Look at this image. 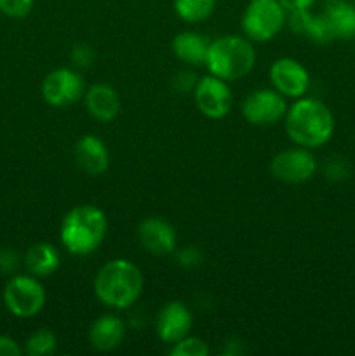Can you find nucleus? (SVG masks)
Instances as JSON below:
<instances>
[{"mask_svg":"<svg viewBox=\"0 0 355 356\" xmlns=\"http://www.w3.org/2000/svg\"><path fill=\"white\" fill-rule=\"evenodd\" d=\"M94 294L110 309H129L141 298L145 278L141 270L129 259H111L94 277Z\"/></svg>","mask_w":355,"mask_h":356,"instance_id":"obj_1","label":"nucleus"},{"mask_svg":"<svg viewBox=\"0 0 355 356\" xmlns=\"http://www.w3.org/2000/svg\"><path fill=\"white\" fill-rule=\"evenodd\" d=\"M287 138L296 146L320 148L327 145L334 134V117L329 108L315 97H298L287 108L284 117Z\"/></svg>","mask_w":355,"mask_h":356,"instance_id":"obj_2","label":"nucleus"},{"mask_svg":"<svg viewBox=\"0 0 355 356\" xmlns=\"http://www.w3.org/2000/svg\"><path fill=\"white\" fill-rule=\"evenodd\" d=\"M108 233V218L97 205L82 204L70 209L59 226V240L73 256L96 252Z\"/></svg>","mask_w":355,"mask_h":356,"instance_id":"obj_3","label":"nucleus"},{"mask_svg":"<svg viewBox=\"0 0 355 356\" xmlns=\"http://www.w3.org/2000/svg\"><path fill=\"white\" fill-rule=\"evenodd\" d=\"M256 51L246 35H223L209 44L205 66L209 73L226 82H235L253 72Z\"/></svg>","mask_w":355,"mask_h":356,"instance_id":"obj_4","label":"nucleus"},{"mask_svg":"<svg viewBox=\"0 0 355 356\" xmlns=\"http://www.w3.org/2000/svg\"><path fill=\"white\" fill-rule=\"evenodd\" d=\"M289 13L278 0H249L244 9L240 26L251 42H270L287 23Z\"/></svg>","mask_w":355,"mask_h":356,"instance_id":"obj_5","label":"nucleus"},{"mask_svg":"<svg viewBox=\"0 0 355 356\" xmlns=\"http://www.w3.org/2000/svg\"><path fill=\"white\" fill-rule=\"evenodd\" d=\"M47 294L40 278L33 275H13L3 287V305L16 318H33L44 309Z\"/></svg>","mask_w":355,"mask_h":356,"instance_id":"obj_6","label":"nucleus"},{"mask_svg":"<svg viewBox=\"0 0 355 356\" xmlns=\"http://www.w3.org/2000/svg\"><path fill=\"white\" fill-rule=\"evenodd\" d=\"M287 97L282 96L274 87L256 89L242 101V117L258 127H268L284 120L287 113Z\"/></svg>","mask_w":355,"mask_h":356,"instance_id":"obj_7","label":"nucleus"},{"mask_svg":"<svg viewBox=\"0 0 355 356\" xmlns=\"http://www.w3.org/2000/svg\"><path fill=\"white\" fill-rule=\"evenodd\" d=\"M270 172L277 181L285 184H303L317 172V160L308 148L282 149L271 159Z\"/></svg>","mask_w":355,"mask_h":356,"instance_id":"obj_8","label":"nucleus"},{"mask_svg":"<svg viewBox=\"0 0 355 356\" xmlns=\"http://www.w3.org/2000/svg\"><path fill=\"white\" fill-rule=\"evenodd\" d=\"M42 97L52 108H66L80 101L86 94L82 75L72 68H56L42 82Z\"/></svg>","mask_w":355,"mask_h":356,"instance_id":"obj_9","label":"nucleus"},{"mask_svg":"<svg viewBox=\"0 0 355 356\" xmlns=\"http://www.w3.org/2000/svg\"><path fill=\"white\" fill-rule=\"evenodd\" d=\"M194 99L198 111L211 120H221L232 111L233 94L228 82L214 75H204L197 80Z\"/></svg>","mask_w":355,"mask_h":356,"instance_id":"obj_10","label":"nucleus"},{"mask_svg":"<svg viewBox=\"0 0 355 356\" xmlns=\"http://www.w3.org/2000/svg\"><path fill=\"white\" fill-rule=\"evenodd\" d=\"M270 83L275 90L282 94L287 99H298L308 92L310 87V73L294 58H278L271 63Z\"/></svg>","mask_w":355,"mask_h":356,"instance_id":"obj_11","label":"nucleus"},{"mask_svg":"<svg viewBox=\"0 0 355 356\" xmlns=\"http://www.w3.org/2000/svg\"><path fill=\"white\" fill-rule=\"evenodd\" d=\"M138 240L143 249L155 257L169 256L178 249V235L173 225L162 218H146L138 226Z\"/></svg>","mask_w":355,"mask_h":356,"instance_id":"obj_12","label":"nucleus"},{"mask_svg":"<svg viewBox=\"0 0 355 356\" xmlns=\"http://www.w3.org/2000/svg\"><path fill=\"white\" fill-rule=\"evenodd\" d=\"M191 325H194V315L190 308L181 301H171L159 312L155 330L162 343L173 346L183 337L190 336Z\"/></svg>","mask_w":355,"mask_h":356,"instance_id":"obj_13","label":"nucleus"},{"mask_svg":"<svg viewBox=\"0 0 355 356\" xmlns=\"http://www.w3.org/2000/svg\"><path fill=\"white\" fill-rule=\"evenodd\" d=\"M84 101H86L87 113L101 124L113 122L120 113V96L108 83H94V86L87 87Z\"/></svg>","mask_w":355,"mask_h":356,"instance_id":"obj_14","label":"nucleus"},{"mask_svg":"<svg viewBox=\"0 0 355 356\" xmlns=\"http://www.w3.org/2000/svg\"><path fill=\"white\" fill-rule=\"evenodd\" d=\"M75 162L89 176H101L110 167V153L106 145L94 134H84L77 141Z\"/></svg>","mask_w":355,"mask_h":356,"instance_id":"obj_15","label":"nucleus"},{"mask_svg":"<svg viewBox=\"0 0 355 356\" xmlns=\"http://www.w3.org/2000/svg\"><path fill=\"white\" fill-rule=\"evenodd\" d=\"M87 337H89V344L96 351H103V353L113 351L124 341L125 322L113 313L101 315L90 323Z\"/></svg>","mask_w":355,"mask_h":356,"instance_id":"obj_16","label":"nucleus"},{"mask_svg":"<svg viewBox=\"0 0 355 356\" xmlns=\"http://www.w3.org/2000/svg\"><path fill=\"white\" fill-rule=\"evenodd\" d=\"M289 26L296 35L306 37L315 44H329L334 40V33L326 14H313L310 9L294 10L287 16Z\"/></svg>","mask_w":355,"mask_h":356,"instance_id":"obj_17","label":"nucleus"},{"mask_svg":"<svg viewBox=\"0 0 355 356\" xmlns=\"http://www.w3.org/2000/svg\"><path fill=\"white\" fill-rule=\"evenodd\" d=\"M209 44L211 42L197 31H181L173 38L174 56L180 59L181 63L190 66H202L205 65V58H207Z\"/></svg>","mask_w":355,"mask_h":356,"instance_id":"obj_18","label":"nucleus"},{"mask_svg":"<svg viewBox=\"0 0 355 356\" xmlns=\"http://www.w3.org/2000/svg\"><path fill=\"white\" fill-rule=\"evenodd\" d=\"M61 257L58 249L52 243L38 242L33 243L24 254L23 264L30 275L37 278H47L58 271Z\"/></svg>","mask_w":355,"mask_h":356,"instance_id":"obj_19","label":"nucleus"},{"mask_svg":"<svg viewBox=\"0 0 355 356\" xmlns=\"http://www.w3.org/2000/svg\"><path fill=\"white\" fill-rule=\"evenodd\" d=\"M331 24L334 38L352 40L355 38V3L350 0H326L324 9Z\"/></svg>","mask_w":355,"mask_h":356,"instance_id":"obj_20","label":"nucleus"},{"mask_svg":"<svg viewBox=\"0 0 355 356\" xmlns=\"http://www.w3.org/2000/svg\"><path fill=\"white\" fill-rule=\"evenodd\" d=\"M218 0H173L176 16L190 24L204 23L214 14Z\"/></svg>","mask_w":355,"mask_h":356,"instance_id":"obj_21","label":"nucleus"},{"mask_svg":"<svg viewBox=\"0 0 355 356\" xmlns=\"http://www.w3.org/2000/svg\"><path fill=\"white\" fill-rule=\"evenodd\" d=\"M58 339L47 329H38L24 343V353L30 356H49L56 353Z\"/></svg>","mask_w":355,"mask_h":356,"instance_id":"obj_22","label":"nucleus"},{"mask_svg":"<svg viewBox=\"0 0 355 356\" xmlns=\"http://www.w3.org/2000/svg\"><path fill=\"white\" fill-rule=\"evenodd\" d=\"M211 350H209L207 343L200 337L187 336L171 348V355L173 356H209Z\"/></svg>","mask_w":355,"mask_h":356,"instance_id":"obj_23","label":"nucleus"},{"mask_svg":"<svg viewBox=\"0 0 355 356\" xmlns=\"http://www.w3.org/2000/svg\"><path fill=\"white\" fill-rule=\"evenodd\" d=\"M33 3L35 0H0V13L14 19H21L31 13Z\"/></svg>","mask_w":355,"mask_h":356,"instance_id":"obj_24","label":"nucleus"},{"mask_svg":"<svg viewBox=\"0 0 355 356\" xmlns=\"http://www.w3.org/2000/svg\"><path fill=\"white\" fill-rule=\"evenodd\" d=\"M21 266V259L16 250L0 249V273L2 275H16Z\"/></svg>","mask_w":355,"mask_h":356,"instance_id":"obj_25","label":"nucleus"},{"mask_svg":"<svg viewBox=\"0 0 355 356\" xmlns=\"http://www.w3.org/2000/svg\"><path fill=\"white\" fill-rule=\"evenodd\" d=\"M202 259H204V256H202L200 249H197V247H194V245H188V247H184V249H180L176 252L178 263H180L183 268H188V270H191V268H197L198 264L202 263Z\"/></svg>","mask_w":355,"mask_h":356,"instance_id":"obj_26","label":"nucleus"},{"mask_svg":"<svg viewBox=\"0 0 355 356\" xmlns=\"http://www.w3.org/2000/svg\"><path fill=\"white\" fill-rule=\"evenodd\" d=\"M94 49L87 44H77L72 51V61L79 68H87L94 61Z\"/></svg>","mask_w":355,"mask_h":356,"instance_id":"obj_27","label":"nucleus"},{"mask_svg":"<svg viewBox=\"0 0 355 356\" xmlns=\"http://www.w3.org/2000/svg\"><path fill=\"white\" fill-rule=\"evenodd\" d=\"M197 75L191 72H180L173 79V87L174 90L181 94H187V92H194L195 89V83H197Z\"/></svg>","mask_w":355,"mask_h":356,"instance_id":"obj_28","label":"nucleus"},{"mask_svg":"<svg viewBox=\"0 0 355 356\" xmlns=\"http://www.w3.org/2000/svg\"><path fill=\"white\" fill-rule=\"evenodd\" d=\"M23 353L19 344L9 336H0V356H19Z\"/></svg>","mask_w":355,"mask_h":356,"instance_id":"obj_29","label":"nucleus"},{"mask_svg":"<svg viewBox=\"0 0 355 356\" xmlns=\"http://www.w3.org/2000/svg\"><path fill=\"white\" fill-rule=\"evenodd\" d=\"M327 176L331 177V179H347L348 176H350V169H348L347 163L343 162V160H340V162H333L327 165Z\"/></svg>","mask_w":355,"mask_h":356,"instance_id":"obj_30","label":"nucleus"},{"mask_svg":"<svg viewBox=\"0 0 355 356\" xmlns=\"http://www.w3.org/2000/svg\"><path fill=\"white\" fill-rule=\"evenodd\" d=\"M278 2L285 7V10H287V13H294V10L312 9V6L315 3V0H278Z\"/></svg>","mask_w":355,"mask_h":356,"instance_id":"obj_31","label":"nucleus"},{"mask_svg":"<svg viewBox=\"0 0 355 356\" xmlns=\"http://www.w3.org/2000/svg\"><path fill=\"white\" fill-rule=\"evenodd\" d=\"M352 2H354V3H355V0H352Z\"/></svg>","mask_w":355,"mask_h":356,"instance_id":"obj_32","label":"nucleus"},{"mask_svg":"<svg viewBox=\"0 0 355 356\" xmlns=\"http://www.w3.org/2000/svg\"><path fill=\"white\" fill-rule=\"evenodd\" d=\"M0 313H2V309H0Z\"/></svg>","mask_w":355,"mask_h":356,"instance_id":"obj_33","label":"nucleus"}]
</instances>
